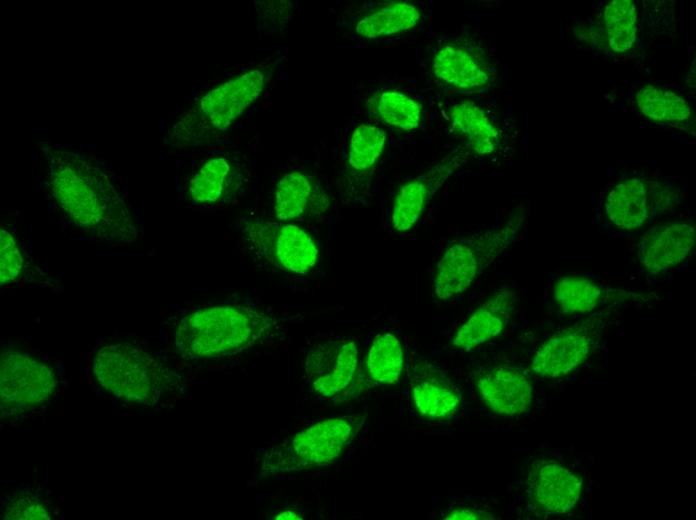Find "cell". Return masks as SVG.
Listing matches in <instances>:
<instances>
[{
	"mask_svg": "<svg viewBox=\"0 0 696 520\" xmlns=\"http://www.w3.org/2000/svg\"><path fill=\"white\" fill-rule=\"evenodd\" d=\"M43 151L51 195L71 224L99 239L135 241L131 209L99 160L57 145H45Z\"/></svg>",
	"mask_w": 696,
	"mask_h": 520,
	"instance_id": "cell-1",
	"label": "cell"
},
{
	"mask_svg": "<svg viewBox=\"0 0 696 520\" xmlns=\"http://www.w3.org/2000/svg\"><path fill=\"white\" fill-rule=\"evenodd\" d=\"M275 324L270 314L249 306H211L182 317L174 329L173 341L187 359L227 356L263 339Z\"/></svg>",
	"mask_w": 696,
	"mask_h": 520,
	"instance_id": "cell-2",
	"label": "cell"
},
{
	"mask_svg": "<svg viewBox=\"0 0 696 520\" xmlns=\"http://www.w3.org/2000/svg\"><path fill=\"white\" fill-rule=\"evenodd\" d=\"M93 374L109 394L128 403L154 405L179 386L180 377L147 351L131 343L99 348Z\"/></svg>",
	"mask_w": 696,
	"mask_h": 520,
	"instance_id": "cell-3",
	"label": "cell"
},
{
	"mask_svg": "<svg viewBox=\"0 0 696 520\" xmlns=\"http://www.w3.org/2000/svg\"><path fill=\"white\" fill-rule=\"evenodd\" d=\"M678 202L679 194L668 182L646 174H625L604 186L596 217L609 233L633 236L647 230Z\"/></svg>",
	"mask_w": 696,
	"mask_h": 520,
	"instance_id": "cell-4",
	"label": "cell"
},
{
	"mask_svg": "<svg viewBox=\"0 0 696 520\" xmlns=\"http://www.w3.org/2000/svg\"><path fill=\"white\" fill-rule=\"evenodd\" d=\"M522 222L523 218L515 217L448 244L433 274L435 296L449 300L465 292L484 270L513 246Z\"/></svg>",
	"mask_w": 696,
	"mask_h": 520,
	"instance_id": "cell-5",
	"label": "cell"
},
{
	"mask_svg": "<svg viewBox=\"0 0 696 520\" xmlns=\"http://www.w3.org/2000/svg\"><path fill=\"white\" fill-rule=\"evenodd\" d=\"M364 416L350 414L320 421L262 452L260 475L297 472L333 463L354 438Z\"/></svg>",
	"mask_w": 696,
	"mask_h": 520,
	"instance_id": "cell-6",
	"label": "cell"
},
{
	"mask_svg": "<svg viewBox=\"0 0 696 520\" xmlns=\"http://www.w3.org/2000/svg\"><path fill=\"white\" fill-rule=\"evenodd\" d=\"M432 76L444 89L481 93L499 83V69L485 48L466 36L440 38L429 56Z\"/></svg>",
	"mask_w": 696,
	"mask_h": 520,
	"instance_id": "cell-7",
	"label": "cell"
},
{
	"mask_svg": "<svg viewBox=\"0 0 696 520\" xmlns=\"http://www.w3.org/2000/svg\"><path fill=\"white\" fill-rule=\"evenodd\" d=\"M243 235L254 255L285 272L307 275L318 264L317 241L295 224L252 219L245 222Z\"/></svg>",
	"mask_w": 696,
	"mask_h": 520,
	"instance_id": "cell-8",
	"label": "cell"
},
{
	"mask_svg": "<svg viewBox=\"0 0 696 520\" xmlns=\"http://www.w3.org/2000/svg\"><path fill=\"white\" fill-rule=\"evenodd\" d=\"M58 384L52 367L22 350L0 356L1 417H16L46 402Z\"/></svg>",
	"mask_w": 696,
	"mask_h": 520,
	"instance_id": "cell-9",
	"label": "cell"
},
{
	"mask_svg": "<svg viewBox=\"0 0 696 520\" xmlns=\"http://www.w3.org/2000/svg\"><path fill=\"white\" fill-rule=\"evenodd\" d=\"M449 132L470 155L489 157L504 148L511 137V126L489 103L463 99L447 110Z\"/></svg>",
	"mask_w": 696,
	"mask_h": 520,
	"instance_id": "cell-10",
	"label": "cell"
},
{
	"mask_svg": "<svg viewBox=\"0 0 696 520\" xmlns=\"http://www.w3.org/2000/svg\"><path fill=\"white\" fill-rule=\"evenodd\" d=\"M358 348L352 340L327 341L309 351L305 372L308 387L316 396H342L358 376Z\"/></svg>",
	"mask_w": 696,
	"mask_h": 520,
	"instance_id": "cell-11",
	"label": "cell"
},
{
	"mask_svg": "<svg viewBox=\"0 0 696 520\" xmlns=\"http://www.w3.org/2000/svg\"><path fill=\"white\" fill-rule=\"evenodd\" d=\"M599 324L597 320H588L551 336L534 353L531 370L537 376L549 379L561 378L574 371L595 349Z\"/></svg>",
	"mask_w": 696,
	"mask_h": 520,
	"instance_id": "cell-12",
	"label": "cell"
},
{
	"mask_svg": "<svg viewBox=\"0 0 696 520\" xmlns=\"http://www.w3.org/2000/svg\"><path fill=\"white\" fill-rule=\"evenodd\" d=\"M470 154L455 149L426 172L405 183L396 193L391 207V227L398 233L411 230L442 185L458 170Z\"/></svg>",
	"mask_w": 696,
	"mask_h": 520,
	"instance_id": "cell-13",
	"label": "cell"
},
{
	"mask_svg": "<svg viewBox=\"0 0 696 520\" xmlns=\"http://www.w3.org/2000/svg\"><path fill=\"white\" fill-rule=\"evenodd\" d=\"M582 486V478L557 461L537 459L528 466L527 495L545 514L561 515L572 510L580 498Z\"/></svg>",
	"mask_w": 696,
	"mask_h": 520,
	"instance_id": "cell-14",
	"label": "cell"
},
{
	"mask_svg": "<svg viewBox=\"0 0 696 520\" xmlns=\"http://www.w3.org/2000/svg\"><path fill=\"white\" fill-rule=\"evenodd\" d=\"M696 242L695 225L691 220H672L648 228L637 243L639 264L657 275L683 263Z\"/></svg>",
	"mask_w": 696,
	"mask_h": 520,
	"instance_id": "cell-15",
	"label": "cell"
},
{
	"mask_svg": "<svg viewBox=\"0 0 696 520\" xmlns=\"http://www.w3.org/2000/svg\"><path fill=\"white\" fill-rule=\"evenodd\" d=\"M264 85V73L257 69L231 78L200 99L198 113L211 128L224 130L258 99Z\"/></svg>",
	"mask_w": 696,
	"mask_h": 520,
	"instance_id": "cell-16",
	"label": "cell"
},
{
	"mask_svg": "<svg viewBox=\"0 0 696 520\" xmlns=\"http://www.w3.org/2000/svg\"><path fill=\"white\" fill-rule=\"evenodd\" d=\"M482 401L494 413L514 417L528 410L533 397L529 374L514 366L499 365L484 370L477 378Z\"/></svg>",
	"mask_w": 696,
	"mask_h": 520,
	"instance_id": "cell-17",
	"label": "cell"
},
{
	"mask_svg": "<svg viewBox=\"0 0 696 520\" xmlns=\"http://www.w3.org/2000/svg\"><path fill=\"white\" fill-rule=\"evenodd\" d=\"M412 402L424 418H452L461 405V394L452 380L433 363L419 361L412 378Z\"/></svg>",
	"mask_w": 696,
	"mask_h": 520,
	"instance_id": "cell-18",
	"label": "cell"
},
{
	"mask_svg": "<svg viewBox=\"0 0 696 520\" xmlns=\"http://www.w3.org/2000/svg\"><path fill=\"white\" fill-rule=\"evenodd\" d=\"M515 301V293L511 289L494 293L457 329L452 345L469 351L499 336L513 316Z\"/></svg>",
	"mask_w": 696,
	"mask_h": 520,
	"instance_id": "cell-19",
	"label": "cell"
},
{
	"mask_svg": "<svg viewBox=\"0 0 696 520\" xmlns=\"http://www.w3.org/2000/svg\"><path fill=\"white\" fill-rule=\"evenodd\" d=\"M328 206V197L305 173H286L274 193V214L281 221H296L315 215Z\"/></svg>",
	"mask_w": 696,
	"mask_h": 520,
	"instance_id": "cell-20",
	"label": "cell"
},
{
	"mask_svg": "<svg viewBox=\"0 0 696 520\" xmlns=\"http://www.w3.org/2000/svg\"><path fill=\"white\" fill-rule=\"evenodd\" d=\"M632 107L646 121L684 129L692 124V110L680 94L653 84L637 86L631 95Z\"/></svg>",
	"mask_w": 696,
	"mask_h": 520,
	"instance_id": "cell-21",
	"label": "cell"
},
{
	"mask_svg": "<svg viewBox=\"0 0 696 520\" xmlns=\"http://www.w3.org/2000/svg\"><path fill=\"white\" fill-rule=\"evenodd\" d=\"M422 19L423 11L415 2L378 3L358 17L354 31L365 39L403 35L415 30Z\"/></svg>",
	"mask_w": 696,
	"mask_h": 520,
	"instance_id": "cell-22",
	"label": "cell"
},
{
	"mask_svg": "<svg viewBox=\"0 0 696 520\" xmlns=\"http://www.w3.org/2000/svg\"><path fill=\"white\" fill-rule=\"evenodd\" d=\"M622 293L624 292L609 289L581 275L560 277L553 286L554 302L566 315L590 314L611 297Z\"/></svg>",
	"mask_w": 696,
	"mask_h": 520,
	"instance_id": "cell-23",
	"label": "cell"
},
{
	"mask_svg": "<svg viewBox=\"0 0 696 520\" xmlns=\"http://www.w3.org/2000/svg\"><path fill=\"white\" fill-rule=\"evenodd\" d=\"M404 362V349L399 338L392 333L379 334L366 355L367 378L377 385L392 386L399 381Z\"/></svg>",
	"mask_w": 696,
	"mask_h": 520,
	"instance_id": "cell-24",
	"label": "cell"
},
{
	"mask_svg": "<svg viewBox=\"0 0 696 520\" xmlns=\"http://www.w3.org/2000/svg\"><path fill=\"white\" fill-rule=\"evenodd\" d=\"M369 106L381 122L399 130L412 131L422 123V106L401 91H380L369 100Z\"/></svg>",
	"mask_w": 696,
	"mask_h": 520,
	"instance_id": "cell-25",
	"label": "cell"
},
{
	"mask_svg": "<svg viewBox=\"0 0 696 520\" xmlns=\"http://www.w3.org/2000/svg\"><path fill=\"white\" fill-rule=\"evenodd\" d=\"M602 26L607 46L615 54L632 49L637 39L638 10L632 0H614L603 10Z\"/></svg>",
	"mask_w": 696,
	"mask_h": 520,
	"instance_id": "cell-26",
	"label": "cell"
},
{
	"mask_svg": "<svg viewBox=\"0 0 696 520\" xmlns=\"http://www.w3.org/2000/svg\"><path fill=\"white\" fill-rule=\"evenodd\" d=\"M386 132L377 125L361 123L351 132L347 146V163L357 172L370 170L382 155Z\"/></svg>",
	"mask_w": 696,
	"mask_h": 520,
	"instance_id": "cell-27",
	"label": "cell"
},
{
	"mask_svg": "<svg viewBox=\"0 0 696 520\" xmlns=\"http://www.w3.org/2000/svg\"><path fill=\"white\" fill-rule=\"evenodd\" d=\"M231 166L225 157L207 160L193 175L188 185L190 199L199 204L217 202L224 194L230 179Z\"/></svg>",
	"mask_w": 696,
	"mask_h": 520,
	"instance_id": "cell-28",
	"label": "cell"
},
{
	"mask_svg": "<svg viewBox=\"0 0 696 520\" xmlns=\"http://www.w3.org/2000/svg\"><path fill=\"white\" fill-rule=\"evenodd\" d=\"M2 516L9 520H49L52 515L50 506L42 497L20 491L7 500Z\"/></svg>",
	"mask_w": 696,
	"mask_h": 520,
	"instance_id": "cell-29",
	"label": "cell"
},
{
	"mask_svg": "<svg viewBox=\"0 0 696 520\" xmlns=\"http://www.w3.org/2000/svg\"><path fill=\"white\" fill-rule=\"evenodd\" d=\"M24 258L14 236L6 229L0 230V283L16 281L22 274Z\"/></svg>",
	"mask_w": 696,
	"mask_h": 520,
	"instance_id": "cell-30",
	"label": "cell"
},
{
	"mask_svg": "<svg viewBox=\"0 0 696 520\" xmlns=\"http://www.w3.org/2000/svg\"><path fill=\"white\" fill-rule=\"evenodd\" d=\"M444 519H488L489 517L486 513L473 510L471 508H454L450 510Z\"/></svg>",
	"mask_w": 696,
	"mask_h": 520,
	"instance_id": "cell-31",
	"label": "cell"
},
{
	"mask_svg": "<svg viewBox=\"0 0 696 520\" xmlns=\"http://www.w3.org/2000/svg\"><path fill=\"white\" fill-rule=\"evenodd\" d=\"M276 519H301L299 515L291 510L284 511L276 516Z\"/></svg>",
	"mask_w": 696,
	"mask_h": 520,
	"instance_id": "cell-32",
	"label": "cell"
}]
</instances>
